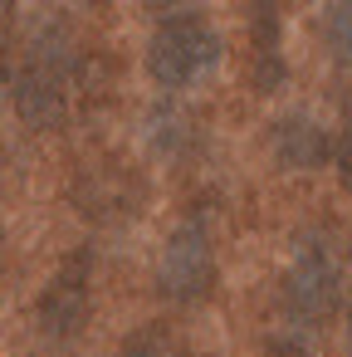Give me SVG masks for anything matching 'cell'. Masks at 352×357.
Here are the masks:
<instances>
[{"label": "cell", "mask_w": 352, "mask_h": 357, "mask_svg": "<svg viewBox=\"0 0 352 357\" xmlns=\"http://www.w3.org/2000/svg\"><path fill=\"white\" fill-rule=\"evenodd\" d=\"M69 84H74V35L59 20H49V25H40L25 64L10 79V98H15L20 123L35 132L59 128L69 118Z\"/></svg>", "instance_id": "obj_1"}, {"label": "cell", "mask_w": 352, "mask_h": 357, "mask_svg": "<svg viewBox=\"0 0 352 357\" xmlns=\"http://www.w3.org/2000/svg\"><path fill=\"white\" fill-rule=\"evenodd\" d=\"M215 64H220V35H215L201 15L167 20V25H157V35L147 40V74H152V84H162V89H191V84H201Z\"/></svg>", "instance_id": "obj_2"}, {"label": "cell", "mask_w": 352, "mask_h": 357, "mask_svg": "<svg viewBox=\"0 0 352 357\" xmlns=\"http://www.w3.org/2000/svg\"><path fill=\"white\" fill-rule=\"evenodd\" d=\"M215 289V250L201 225H176L157 255V294L167 303H201Z\"/></svg>", "instance_id": "obj_3"}, {"label": "cell", "mask_w": 352, "mask_h": 357, "mask_svg": "<svg viewBox=\"0 0 352 357\" xmlns=\"http://www.w3.org/2000/svg\"><path fill=\"white\" fill-rule=\"evenodd\" d=\"M342 303V274H337V259L328 255V245L308 240L298 245V255L289 259L284 269V308L293 323L313 328L323 318H332Z\"/></svg>", "instance_id": "obj_4"}, {"label": "cell", "mask_w": 352, "mask_h": 357, "mask_svg": "<svg viewBox=\"0 0 352 357\" xmlns=\"http://www.w3.org/2000/svg\"><path fill=\"white\" fill-rule=\"evenodd\" d=\"M89 313H93V264H89V255H69L59 264V274L45 284V294L35 303V323L49 342H69L84 333Z\"/></svg>", "instance_id": "obj_5"}, {"label": "cell", "mask_w": 352, "mask_h": 357, "mask_svg": "<svg viewBox=\"0 0 352 357\" xmlns=\"http://www.w3.org/2000/svg\"><path fill=\"white\" fill-rule=\"evenodd\" d=\"M269 147L289 172H313V167H323L332 157V142H328L323 123L308 118V113H284L269 128Z\"/></svg>", "instance_id": "obj_6"}, {"label": "cell", "mask_w": 352, "mask_h": 357, "mask_svg": "<svg viewBox=\"0 0 352 357\" xmlns=\"http://www.w3.org/2000/svg\"><path fill=\"white\" fill-rule=\"evenodd\" d=\"M323 50L332 54V64L352 69V0H328V10H323Z\"/></svg>", "instance_id": "obj_7"}, {"label": "cell", "mask_w": 352, "mask_h": 357, "mask_svg": "<svg viewBox=\"0 0 352 357\" xmlns=\"http://www.w3.org/2000/svg\"><path fill=\"white\" fill-rule=\"evenodd\" d=\"M123 357H191V352L181 347V337H176L171 328L142 323V328H132V333L123 337Z\"/></svg>", "instance_id": "obj_8"}, {"label": "cell", "mask_w": 352, "mask_h": 357, "mask_svg": "<svg viewBox=\"0 0 352 357\" xmlns=\"http://www.w3.org/2000/svg\"><path fill=\"white\" fill-rule=\"evenodd\" d=\"M332 162H337V181L352 196V108L342 113V128H337V142H332Z\"/></svg>", "instance_id": "obj_9"}, {"label": "cell", "mask_w": 352, "mask_h": 357, "mask_svg": "<svg viewBox=\"0 0 352 357\" xmlns=\"http://www.w3.org/2000/svg\"><path fill=\"white\" fill-rule=\"evenodd\" d=\"M142 10L167 25V20H186V15H201V0H142Z\"/></svg>", "instance_id": "obj_10"}, {"label": "cell", "mask_w": 352, "mask_h": 357, "mask_svg": "<svg viewBox=\"0 0 352 357\" xmlns=\"http://www.w3.org/2000/svg\"><path fill=\"white\" fill-rule=\"evenodd\" d=\"M10 20H15V0H0V45L10 35Z\"/></svg>", "instance_id": "obj_11"}, {"label": "cell", "mask_w": 352, "mask_h": 357, "mask_svg": "<svg viewBox=\"0 0 352 357\" xmlns=\"http://www.w3.org/2000/svg\"><path fill=\"white\" fill-rule=\"evenodd\" d=\"M347 333H352V294H347Z\"/></svg>", "instance_id": "obj_12"}, {"label": "cell", "mask_w": 352, "mask_h": 357, "mask_svg": "<svg viewBox=\"0 0 352 357\" xmlns=\"http://www.w3.org/2000/svg\"><path fill=\"white\" fill-rule=\"evenodd\" d=\"M0 250H6V230H0Z\"/></svg>", "instance_id": "obj_13"}]
</instances>
